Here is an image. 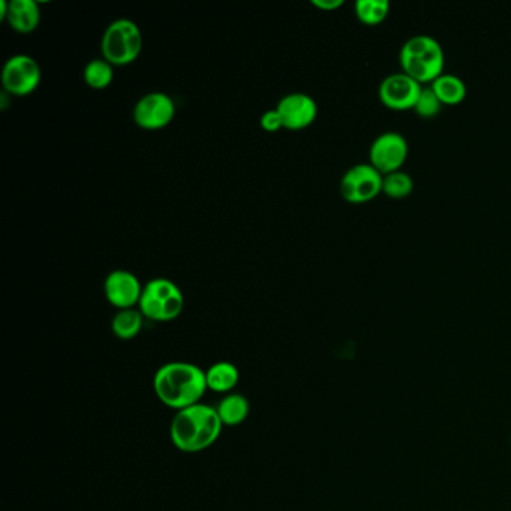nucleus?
<instances>
[{
  "instance_id": "1",
  "label": "nucleus",
  "mask_w": 511,
  "mask_h": 511,
  "mask_svg": "<svg viewBox=\"0 0 511 511\" xmlns=\"http://www.w3.org/2000/svg\"><path fill=\"white\" fill-rule=\"evenodd\" d=\"M153 390L161 404L182 411L201 404L206 395V370L188 361H170L153 377Z\"/></svg>"
},
{
  "instance_id": "2",
  "label": "nucleus",
  "mask_w": 511,
  "mask_h": 511,
  "mask_svg": "<svg viewBox=\"0 0 511 511\" xmlns=\"http://www.w3.org/2000/svg\"><path fill=\"white\" fill-rule=\"evenodd\" d=\"M222 421L209 405L197 404L177 411L170 426V438L182 453H201L220 439Z\"/></svg>"
},
{
  "instance_id": "3",
  "label": "nucleus",
  "mask_w": 511,
  "mask_h": 511,
  "mask_svg": "<svg viewBox=\"0 0 511 511\" xmlns=\"http://www.w3.org/2000/svg\"><path fill=\"white\" fill-rule=\"evenodd\" d=\"M399 62L404 73L423 84L434 82L444 73L446 54L438 39L430 34H414L400 47Z\"/></svg>"
},
{
  "instance_id": "4",
  "label": "nucleus",
  "mask_w": 511,
  "mask_h": 511,
  "mask_svg": "<svg viewBox=\"0 0 511 511\" xmlns=\"http://www.w3.org/2000/svg\"><path fill=\"white\" fill-rule=\"evenodd\" d=\"M101 50L103 59L113 66L133 64L142 50V34L137 23L129 18H119L110 23L103 32Z\"/></svg>"
},
{
  "instance_id": "5",
  "label": "nucleus",
  "mask_w": 511,
  "mask_h": 511,
  "mask_svg": "<svg viewBox=\"0 0 511 511\" xmlns=\"http://www.w3.org/2000/svg\"><path fill=\"white\" fill-rule=\"evenodd\" d=\"M185 306L181 288L172 280L156 278L147 282L142 290L138 310L152 321L167 322L176 319Z\"/></svg>"
},
{
  "instance_id": "6",
  "label": "nucleus",
  "mask_w": 511,
  "mask_h": 511,
  "mask_svg": "<svg viewBox=\"0 0 511 511\" xmlns=\"http://www.w3.org/2000/svg\"><path fill=\"white\" fill-rule=\"evenodd\" d=\"M383 172L372 163H356L340 179V193L347 201L354 204L370 201L379 192H383Z\"/></svg>"
},
{
  "instance_id": "7",
  "label": "nucleus",
  "mask_w": 511,
  "mask_h": 511,
  "mask_svg": "<svg viewBox=\"0 0 511 511\" xmlns=\"http://www.w3.org/2000/svg\"><path fill=\"white\" fill-rule=\"evenodd\" d=\"M41 83V66L34 57L15 54L9 57L2 69L5 93L11 96H27L38 89Z\"/></svg>"
},
{
  "instance_id": "8",
  "label": "nucleus",
  "mask_w": 511,
  "mask_h": 511,
  "mask_svg": "<svg viewBox=\"0 0 511 511\" xmlns=\"http://www.w3.org/2000/svg\"><path fill=\"white\" fill-rule=\"evenodd\" d=\"M407 138L398 131H384L370 144V163L383 174L400 170L408 156Z\"/></svg>"
},
{
  "instance_id": "9",
  "label": "nucleus",
  "mask_w": 511,
  "mask_h": 511,
  "mask_svg": "<svg viewBox=\"0 0 511 511\" xmlns=\"http://www.w3.org/2000/svg\"><path fill=\"white\" fill-rule=\"evenodd\" d=\"M176 116V105L172 96L163 92H152L133 107V121L140 128L147 131H158L172 123Z\"/></svg>"
},
{
  "instance_id": "10",
  "label": "nucleus",
  "mask_w": 511,
  "mask_h": 511,
  "mask_svg": "<svg viewBox=\"0 0 511 511\" xmlns=\"http://www.w3.org/2000/svg\"><path fill=\"white\" fill-rule=\"evenodd\" d=\"M423 84L408 74L393 73L379 83L378 96L381 103L391 110H409L416 105Z\"/></svg>"
},
{
  "instance_id": "11",
  "label": "nucleus",
  "mask_w": 511,
  "mask_h": 511,
  "mask_svg": "<svg viewBox=\"0 0 511 511\" xmlns=\"http://www.w3.org/2000/svg\"><path fill=\"white\" fill-rule=\"evenodd\" d=\"M142 282L128 270H114L105 278L103 292L110 305L119 310H133L142 299Z\"/></svg>"
},
{
  "instance_id": "12",
  "label": "nucleus",
  "mask_w": 511,
  "mask_h": 511,
  "mask_svg": "<svg viewBox=\"0 0 511 511\" xmlns=\"http://www.w3.org/2000/svg\"><path fill=\"white\" fill-rule=\"evenodd\" d=\"M276 110L280 112L285 129L299 131L314 123L319 114V105L308 93H288L280 99Z\"/></svg>"
},
{
  "instance_id": "13",
  "label": "nucleus",
  "mask_w": 511,
  "mask_h": 511,
  "mask_svg": "<svg viewBox=\"0 0 511 511\" xmlns=\"http://www.w3.org/2000/svg\"><path fill=\"white\" fill-rule=\"evenodd\" d=\"M5 20L18 34H31L41 22V9L34 0H13L8 4Z\"/></svg>"
},
{
  "instance_id": "14",
  "label": "nucleus",
  "mask_w": 511,
  "mask_h": 511,
  "mask_svg": "<svg viewBox=\"0 0 511 511\" xmlns=\"http://www.w3.org/2000/svg\"><path fill=\"white\" fill-rule=\"evenodd\" d=\"M241 381V372L231 361H216L206 370L207 390L230 395Z\"/></svg>"
},
{
  "instance_id": "15",
  "label": "nucleus",
  "mask_w": 511,
  "mask_h": 511,
  "mask_svg": "<svg viewBox=\"0 0 511 511\" xmlns=\"http://www.w3.org/2000/svg\"><path fill=\"white\" fill-rule=\"evenodd\" d=\"M218 416L224 426H239L248 418L251 411L250 400L241 393H230L221 399L216 407Z\"/></svg>"
},
{
  "instance_id": "16",
  "label": "nucleus",
  "mask_w": 511,
  "mask_h": 511,
  "mask_svg": "<svg viewBox=\"0 0 511 511\" xmlns=\"http://www.w3.org/2000/svg\"><path fill=\"white\" fill-rule=\"evenodd\" d=\"M439 101L443 103H459L467 96V84L456 74L443 73L430 83Z\"/></svg>"
},
{
  "instance_id": "17",
  "label": "nucleus",
  "mask_w": 511,
  "mask_h": 511,
  "mask_svg": "<svg viewBox=\"0 0 511 511\" xmlns=\"http://www.w3.org/2000/svg\"><path fill=\"white\" fill-rule=\"evenodd\" d=\"M142 312L138 310H119L112 321V330L122 340L133 339L142 329Z\"/></svg>"
},
{
  "instance_id": "18",
  "label": "nucleus",
  "mask_w": 511,
  "mask_h": 511,
  "mask_svg": "<svg viewBox=\"0 0 511 511\" xmlns=\"http://www.w3.org/2000/svg\"><path fill=\"white\" fill-rule=\"evenodd\" d=\"M83 77H84L87 86L95 89V91L107 89L112 84L113 78H114L113 64H108L105 59H93L84 66Z\"/></svg>"
},
{
  "instance_id": "19",
  "label": "nucleus",
  "mask_w": 511,
  "mask_h": 511,
  "mask_svg": "<svg viewBox=\"0 0 511 511\" xmlns=\"http://www.w3.org/2000/svg\"><path fill=\"white\" fill-rule=\"evenodd\" d=\"M354 9L361 23L374 26L386 20L388 11H390V2L388 0H357Z\"/></svg>"
},
{
  "instance_id": "20",
  "label": "nucleus",
  "mask_w": 511,
  "mask_h": 511,
  "mask_svg": "<svg viewBox=\"0 0 511 511\" xmlns=\"http://www.w3.org/2000/svg\"><path fill=\"white\" fill-rule=\"evenodd\" d=\"M414 190V179L402 168L387 172L383 179V192L391 198L408 197Z\"/></svg>"
},
{
  "instance_id": "21",
  "label": "nucleus",
  "mask_w": 511,
  "mask_h": 511,
  "mask_svg": "<svg viewBox=\"0 0 511 511\" xmlns=\"http://www.w3.org/2000/svg\"><path fill=\"white\" fill-rule=\"evenodd\" d=\"M441 108H443V103L439 101L434 89L430 86H423L420 95L417 98L416 105H414V112H416L418 116L429 119V117L437 116V114L441 112Z\"/></svg>"
},
{
  "instance_id": "22",
  "label": "nucleus",
  "mask_w": 511,
  "mask_h": 511,
  "mask_svg": "<svg viewBox=\"0 0 511 511\" xmlns=\"http://www.w3.org/2000/svg\"><path fill=\"white\" fill-rule=\"evenodd\" d=\"M260 125L266 133H273L284 128V122H282L280 112L275 108V110H269L262 114L261 119H260Z\"/></svg>"
},
{
  "instance_id": "23",
  "label": "nucleus",
  "mask_w": 511,
  "mask_h": 511,
  "mask_svg": "<svg viewBox=\"0 0 511 511\" xmlns=\"http://www.w3.org/2000/svg\"><path fill=\"white\" fill-rule=\"evenodd\" d=\"M312 5L322 11H333L344 5V0H312Z\"/></svg>"
}]
</instances>
